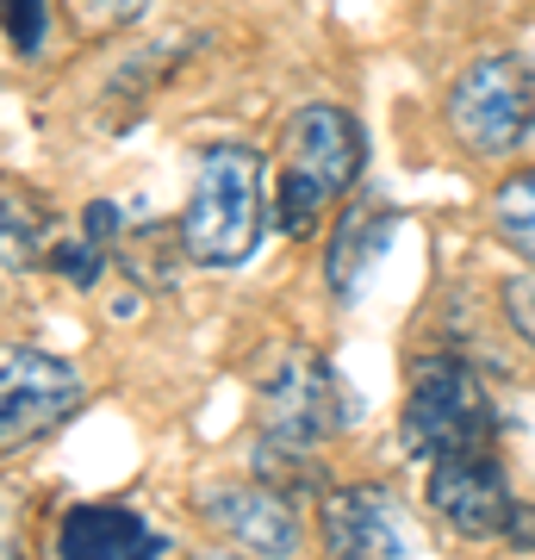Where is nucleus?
Masks as SVG:
<instances>
[{
  "label": "nucleus",
  "mask_w": 535,
  "mask_h": 560,
  "mask_svg": "<svg viewBox=\"0 0 535 560\" xmlns=\"http://www.w3.org/2000/svg\"><path fill=\"white\" fill-rule=\"evenodd\" d=\"M256 460L261 480H275L287 467H305V460L337 436L349 423V399H342L337 368L324 361V349L299 337H280L261 349L256 374Z\"/></svg>",
  "instance_id": "nucleus-1"
},
{
  "label": "nucleus",
  "mask_w": 535,
  "mask_h": 560,
  "mask_svg": "<svg viewBox=\"0 0 535 560\" xmlns=\"http://www.w3.org/2000/svg\"><path fill=\"white\" fill-rule=\"evenodd\" d=\"M268 219H275L268 162L249 143H212L194 168V194L181 206L175 237L199 268H243L268 237Z\"/></svg>",
  "instance_id": "nucleus-2"
},
{
  "label": "nucleus",
  "mask_w": 535,
  "mask_h": 560,
  "mask_svg": "<svg viewBox=\"0 0 535 560\" xmlns=\"http://www.w3.org/2000/svg\"><path fill=\"white\" fill-rule=\"evenodd\" d=\"M361 162H368V138H361L356 113H342L330 101L287 113V125H280V175H275V224L287 237L317 231L342 194H356Z\"/></svg>",
  "instance_id": "nucleus-3"
},
{
  "label": "nucleus",
  "mask_w": 535,
  "mask_h": 560,
  "mask_svg": "<svg viewBox=\"0 0 535 560\" xmlns=\"http://www.w3.org/2000/svg\"><path fill=\"white\" fill-rule=\"evenodd\" d=\"M498 405L474 368L461 355H417L411 381H405V418L398 442L411 460H442L467 455V448H492L498 442Z\"/></svg>",
  "instance_id": "nucleus-4"
},
{
  "label": "nucleus",
  "mask_w": 535,
  "mask_h": 560,
  "mask_svg": "<svg viewBox=\"0 0 535 560\" xmlns=\"http://www.w3.org/2000/svg\"><path fill=\"white\" fill-rule=\"evenodd\" d=\"M442 119L455 143L479 162H504L535 138V62L516 50L474 57L449 81L442 94Z\"/></svg>",
  "instance_id": "nucleus-5"
},
{
  "label": "nucleus",
  "mask_w": 535,
  "mask_h": 560,
  "mask_svg": "<svg viewBox=\"0 0 535 560\" xmlns=\"http://www.w3.org/2000/svg\"><path fill=\"white\" fill-rule=\"evenodd\" d=\"M88 399L75 361L32 349V342H0V455L50 436L62 418H75Z\"/></svg>",
  "instance_id": "nucleus-6"
},
{
  "label": "nucleus",
  "mask_w": 535,
  "mask_h": 560,
  "mask_svg": "<svg viewBox=\"0 0 535 560\" xmlns=\"http://www.w3.org/2000/svg\"><path fill=\"white\" fill-rule=\"evenodd\" d=\"M317 529H324V560H411V517H405V499L393 486H337L324 511H317Z\"/></svg>",
  "instance_id": "nucleus-7"
},
{
  "label": "nucleus",
  "mask_w": 535,
  "mask_h": 560,
  "mask_svg": "<svg viewBox=\"0 0 535 560\" xmlns=\"http://www.w3.org/2000/svg\"><path fill=\"white\" fill-rule=\"evenodd\" d=\"M423 499H430V511L467 541L504 536V523H511V511H516L511 474H504L498 448H467V455L430 460V486H423Z\"/></svg>",
  "instance_id": "nucleus-8"
},
{
  "label": "nucleus",
  "mask_w": 535,
  "mask_h": 560,
  "mask_svg": "<svg viewBox=\"0 0 535 560\" xmlns=\"http://www.w3.org/2000/svg\"><path fill=\"white\" fill-rule=\"evenodd\" d=\"M199 511L219 523L224 536L261 560H287L299 548V511L275 480H237V486H206Z\"/></svg>",
  "instance_id": "nucleus-9"
},
{
  "label": "nucleus",
  "mask_w": 535,
  "mask_h": 560,
  "mask_svg": "<svg viewBox=\"0 0 535 560\" xmlns=\"http://www.w3.org/2000/svg\"><path fill=\"white\" fill-rule=\"evenodd\" d=\"M168 536L131 504H75L57 523V560H162Z\"/></svg>",
  "instance_id": "nucleus-10"
},
{
  "label": "nucleus",
  "mask_w": 535,
  "mask_h": 560,
  "mask_svg": "<svg viewBox=\"0 0 535 560\" xmlns=\"http://www.w3.org/2000/svg\"><path fill=\"white\" fill-rule=\"evenodd\" d=\"M393 231H398V212L386 200H349L342 206L337 231H330V249H324V287H330V300L349 305V300L368 293V280H374Z\"/></svg>",
  "instance_id": "nucleus-11"
},
{
  "label": "nucleus",
  "mask_w": 535,
  "mask_h": 560,
  "mask_svg": "<svg viewBox=\"0 0 535 560\" xmlns=\"http://www.w3.org/2000/svg\"><path fill=\"white\" fill-rule=\"evenodd\" d=\"M57 212L38 187L0 175V268L7 275H38L50 249H57Z\"/></svg>",
  "instance_id": "nucleus-12"
},
{
  "label": "nucleus",
  "mask_w": 535,
  "mask_h": 560,
  "mask_svg": "<svg viewBox=\"0 0 535 560\" xmlns=\"http://www.w3.org/2000/svg\"><path fill=\"white\" fill-rule=\"evenodd\" d=\"M486 219H492V237L523 268H535V168H516V175L498 180L492 200H486Z\"/></svg>",
  "instance_id": "nucleus-13"
},
{
  "label": "nucleus",
  "mask_w": 535,
  "mask_h": 560,
  "mask_svg": "<svg viewBox=\"0 0 535 560\" xmlns=\"http://www.w3.org/2000/svg\"><path fill=\"white\" fill-rule=\"evenodd\" d=\"M0 32L20 57H32L50 32V0H0Z\"/></svg>",
  "instance_id": "nucleus-14"
},
{
  "label": "nucleus",
  "mask_w": 535,
  "mask_h": 560,
  "mask_svg": "<svg viewBox=\"0 0 535 560\" xmlns=\"http://www.w3.org/2000/svg\"><path fill=\"white\" fill-rule=\"evenodd\" d=\"M62 7L75 13L81 32H125L150 13V0H62Z\"/></svg>",
  "instance_id": "nucleus-15"
},
{
  "label": "nucleus",
  "mask_w": 535,
  "mask_h": 560,
  "mask_svg": "<svg viewBox=\"0 0 535 560\" xmlns=\"http://www.w3.org/2000/svg\"><path fill=\"white\" fill-rule=\"evenodd\" d=\"M504 318H511V330L535 349V268L504 280Z\"/></svg>",
  "instance_id": "nucleus-16"
},
{
  "label": "nucleus",
  "mask_w": 535,
  "mask_h": 560,
  "mask_svg": "<svg viewBox=\"0 0 535 560\" xmlns=\"http://www.w3.org/2000/svg\"><path fill=\"white\" fill-rule=\"evenodd\" d=\"M0 560H25V541H20V499L0 492Z\"/></svg>",
  "instance_id": "nucleus-17"
},
{
  "label": "nucleus",
  "mask_w": 535,
  "mask_h": 560,
  "mask_svg": "<svg viewBox=\"0 0 535 560\" xmlns=\"http://www.w3.org/2000/svg\"><path fill=\"white\" fill-rule=\"evenodd\" d=\"M504 536H511V548H535V504H516L511 523H504Z\"/></svg>",
  "instance_id": "nucleus-18"
},
{
  "label": "nucleus",
  "mask_w": 535,
  "mask_h": 560,
  "mask_svg": "<svg viewBox=\"0 0 535 560\" xmlns=\"http://www.w3.org/2000/svg\"><path fill=\"white\" fill-rule=\"evenodd\" d=\"M194 560H243V555H194Z\"/></svg>",
  "instance_id": "nucleus-19"
}]
</instances>
